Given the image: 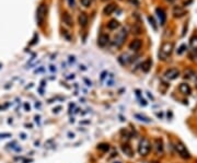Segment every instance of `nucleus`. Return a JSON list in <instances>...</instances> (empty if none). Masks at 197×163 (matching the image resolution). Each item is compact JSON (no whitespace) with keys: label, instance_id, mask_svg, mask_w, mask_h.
Listing matches in <instances>:
<instances>
[{"label":"nucleus","instance_id":"aec40b11","mask_svg":"<svg viewBox=\"0 0 197 163\" xmlns=\"http://www.w3.org/2000/svg\"><path fill=\"white\" fill-rule=\"evenodd\" d=\"M118 27H119V23H118V21H116V20H111L107 23V27L110 30H116Z\"/></svg>","mask_w":197,"mask_h":163},{"label":"nucleus","instance_id":"a878e982","mask_svg":"<svg viewBox=\"0 0 197 163\" xmlns=\"http://www.w3.org/2000/svg\"><path fill=\"white\" fill-rule=\"evenodd\" d=\"M148 20H149L150 24L152 25V27H153V30H157V25H156V22H154V19L152 17H149L148 18Z\"/></svg>","mask_w":197,"mask_h":163},{"label":"nucleus","instance_id":"6e6552de","mask_svg":"<svg viewBox=\"0 0 197 163\" xmlns=\"http://www.w3.org/2000/svg\"><path fill=\"white\" fill-rule=\"evenodd\" d=\"M141 46H142V43L140 40H134V41L129 44V49L132 52H138L140 48H141Z\"/></svg>","mask_w":197,"mask_h":163},{"label":"nucleus","instance_id":"39448f33","mask_svg":"<svg viewBox=\"0 0 197 163\" xmlns=\"http://www.w3.org/2000/svg\"><path fill=\"white\" fill-rule=\"evenodd\" d=\"M126 35H127V31H126V29L120 30V32H118V33L116 34L115 39H114V45H115L116 47H119V46L124 43V41H125Z\"/></svg>","mask_w":197,"mask_h":163},{"label":"nucleus","instance_id":"20e7f679","mask_svg":"<svg viewBox=\"0 0 197 163\" xmlns=\"http://www.w3.org/2000/svg\"><path fill=\"white\" fill-rule=\"evenodd\" d=\"M174 147H175L176 152H178V154L181 157V158H183V159H190L191 158V154H190V152H188V150L186 149V147L184 146L181 141L176 142Z\"/></svg>","mask_w":197,"mask_h":163},{"label":"nucleus","instance_id":"f03ea898","mask_svg":"<svg viewBox=\"0 0 197 163\" xmlns=\"http://www.w3.org/2000/svg\"><path fill=\"white\" fill-rule=\"evenodd\" d=\"M150 150H151V144L147 138H142L138 144V153L141 157H146L149 154Z\"/></svg>","mask_w":197,"mask_h":163},{"label":"nucleus","instance_id":"2f4dec72","mask_svg":"<svg viewBox=\"0 0 197 163\" xmlns=\"http://www.w3.org/2000/svg\"><path fill=\"white\" fill-rule=\"evenodd\" d=\"M140 104H141V105H144V106H146L147 105L146 100H144V98H140Z\"/></svg>","mask_w":197,"mask_h":163},{"label":"nucleus","instance_id":"cd10ccee","mask_svg":"<svg viewBox=\"0 0 197 163\" xmlns=\"http://www.w3.org/2000/svg\"><path fill=\"white\" fill-rule=\"evenodd\" d=\"M106 74H107V72H106V71H103V72H102V73H101V81H103V80L105 79Z\"/></svg>","mask_w":197,"mask_h":163},{"label":"nucleus","instance_id":"4be33fe9","mask_svg":"<svg viewBox=\"0 0 197 163\" xmlns=\"http://www.w3.org/2000/svg\"><path fill=\"white\" fill-rule=\"evenodd\" d=\"M135 117L137 118V119L141 120V122H145V123H150V122H151V120L147 117V116L141 115V114H135Z\"/></svg>","mask_w":197,"mask_h":163},{"label":"nucleus","instance_id":"a19ab883","mask_svg":"<svg viewBox=\"0 0 197 163\" xmlns=\"http://www.w3.org/2000/svg\"><path fill=\"white\" fill-rule=\"evenodd\" d=\"M68 135H69V138H73V136H75V135L71 134V132H69V134H68Z\"/></svg>","mask_w":197,"mask_h":163},{"label":"nucleus","instance_id":"9b49d317","mask_svg":"<svg viewBox=\"0 0 197 163\" xmlns=\"http://www.w3.org/2000/svg\"><path fill=\"white\" fill-rule=\"evenodd\" d=\"M78 21H79V24L81 27H86L88 24V15L84 13V12H81L78 17Z\"/></svg>","mask_w":197,"mask_h":163},{"label":"nucleus","instance_id":"f3484780","mask_svg":"<svg viewBox=\"0 0 197 163\" xmlns=\"http://www.w3.org/2000/svg\"><path fill=\"white\" fill-rule=\"evenodd\" d=\"M118 60H119V62L122 65H127V64H129V62L132 60V57H129L127 54H125V55L120 56V57L118 58Z\"/></svg>","mask_w":197,"mask_h":163},{"label":"nucleus","instance_id":"c9c22d12","mask_svg":"<svg viewBox=\"0 0 197 163\" xmlns=\"http://www.w3.org/2000/svg\"><path fill=\"white\" fill-rule=\"evenodd\" d=\"M147 95L149 96V98H151L152 101H153V100H154V98H153V96H152V95H151V94H150V93H149V92H147Z\"/></svg>","mask_w":197,"mask_h":163},{"label":"nucleus","instance_id":"c85d7f7f","mask_svg":"<svg viewBox=\"0 0 197 163\" xmlns=\"http://www.w3.org/2000/svg\"><path fill=\"white\" fill-rule=\"evenodd\" d=\"M8 137H11L10 134H0V138H8Z\"/></svg>","mask_w":197,"mask_h":163},{"label":"nucleus","instance_id":"0eeeda50","mask_svg":"<svg viewBox=\"0 0 197 163\" xmlns=\"http://www.w3.org/2000/svg\"><path fill=\"white\" fill-rule=\"evenodd\" d=\"M154 148H156V152L158 154L163 153V141H162L161 138L154 139Z\"/></svg>","mask_w":197,"mask_h":163},{"label":"nucleus","instance_id":"473e14b6","mask_svg":"<svg viewBox=\"0 0 197 163\" xmlns=\"http://www.w3.org/2000/svg\"><path fill=\"white\" fill-rule=\"evenodd\" d=\"M129 1H130V2H132V3H135V5H136V6L139 5V1H138V0H129Z\"/></svg>","mask_w":197,"mask_h":163},{"label":"nucleus","instance_id":"b1692460","mask_svg":"<svg viewBox=\"0 0 197 163\" xmlns=\"http://www.w3.org/2000/svg\"><path fill=\"white\" fill-rule=\"evenodd\" d=\"M80 2L83 7H90L92 3V0H80Z\"/></svg>","mask_w":197,"mask_h":163},{"label":"nucleus","instance_id":"423d86ee","mask_svg":"<svg viewBox=\"0 0 197 163\" xmlns=\"http://www.w3.org/2000/svg\"><path fill=\"white\" fill-rule=\"evenodd\" d=\"M178 76H180V71H178L176 68H171V69H168L164 72V78H166V80H169V81L175 80Z\"/></svg>","mask_w":197,"mask_h":163},{"label":"nucleus","instance_id":"79ce46f5","mask_svg":"<svg viewBox=\"0 0 197 163\" xmlns=\"http://www.w3.org/2000/svg\"><path fill=\"white\" fill-rule=\"evenodd\" d=\"M168 1H170V2H172V1H174V0H168Z\"/></svg>","mask_w":197,"mask_h":163},{"label":"nucleus","instance_id":"72a5a7b5","mask_svg":"<svg viewBox=\"0 0 197 163\" xmlns=\"http://www.w3.org/2000/svg\"><path fill=\"white\" fill-rule=\"evenodd\" d=\"M59 110H61V106H58V107H56V108H54V112H59Z\"/></svg>","mask_w":197,"mask_h":163},{"label":"nucleus","instance_id":"4c0bfd02","mask_svg":"<svg viewBox=\"0 0 197 163\" xmlns=\"http://www.w3.org/2000/svg\"><path fill=\"white\" fill-rule=\"evenodd\" d=\"M40 116H35V120H36V123H40Z\"/></svg>","mask_w":197,"mask_h":163},{"label":"nucleus","instance_id":"2eb2a0df","mask_svg":"<svg viewBox=\"0 0 197 163\" xmlns=\"http://www.w3.org/2000/svg\"><path fill=\"white\" fill-rule=\"evenodd\" d=\"M115 9H116V6L114 5V3H110V5H107L105 8H104L103 12H104V15H110L115 11Z\"/></svg>","mask_w":197,"mask_h":163},{"label":"nucleus","instance_id":"58836bf2","mask_svg":"<svg viewBox=\"0 0 197 163\" xmlns=\"http://www.w3.org/2000/svg\"><path fill=\"white\" fill-rule=\"evenodd\" d=\"M70 61H72V62H75V57H71V56H70Z\"/></svg>","mask_w":197,"mask_h":163},{"label":"nucleus","instance_id":"7ed1b4c3","mask_svg":"<svg viewBox=\"0 0 197 163\" xmlns=\"http://www.w3.org/2000/svg\"><path fill=\"white\" fill-rule=\"evenodd\" d=\"M46 13H47V7H46V5H44V3L40 5L37 10H36V21H37L40 27L43 25L44 21H45Z\"/></svg>","mask_w":197,"mask_h":163},{"label":"nucleus","instance_id":"a211bd4d","mask_svg":"<svg viewBox=\"0 0 197 163\" xmlns=\"http://www.w3.org/2000/svg\"><path fill=\"white\" fill-rule=\"evenodd\" d=\"M173 15H174V17H178V18H180V17H183V15H185V11H184V9L183 8H181V7H175L173 9Z\"/></svg>","mask_w":197,"mask_h":163},{"label":"nucleus","instance_id":"9d476101","mask_svg":"<svg viewBox=\"0 0 197 163\" xmlns=\"http://www.w3.org/2000/svg\"><path fill=\"white\" fill-rule=\"evenodd\" d=\"M108 43H110V37H108V35H106V34H102V35L98 37V44L101 46V47H105Z\"/></svg>","mask_w":197,"mask_h":163},{"label":"nucleus","instance_id":"dca6fc26","mask_svg":"<svg viewBox=\"0 0 197 163\" xmlns=\"http://www.w3.org/2000/svg\"><path fill=\"white\" fill-rule=\"evenodd\" d=\"M151 65H152L151 59H147V60H145V61L141 64V70H142L144 72H148V71L150 70V68H151Z\"/></svg>","mask_w":197,"mask_h":163},{"label":"nucleus","instance_id":"37998d69","mask_svg":"<svg viewBox=\"0 0 197 163\" xmlns=\"http://www.w3.org/2000/svg\"><path fill=\"white\" fill-rule=\"evenodd\" d=\"M115 163H120V162H115Z\"/></svg>","mask_w":197,"mask_h":163},{"label":"nucleus","instance_id":"ddd939ff","mask_svg":"<svg viewBox=\"0 0 197 163\" xmlns=\"http://www.w3.org/2000/svg\"><path fill=\"white\" fill-rule=\"evenodd\" d=\"M122 151L124 152L127 157H129V158H132V157L134 156V151H132V147L127 144H124L122 146Z\"/></svg>","mask_w":197,"mask_h":163},{"label":"nucleus","instance_id":"f704fd0d","mask_svg":"<svg viewBox=\"0 0 197 163\" xmlns=\"http://www.w3.org/2000/svg\"><path fill=\"white\" fill-rule=\"evenodd\" d=\"M35 107H36V108H40V107H41V103H40V102H36V103H35Z\"/></svg>","mask_w":197,"mask_h":163},{"label":"nucleus","instance_id":"5701e85b","mask_svg":"<svg viewBox=\"0 0 197 163\" xmlns=\"http://www.w3.org/2000/svg\"><path fill=\"white\" fill-rule=\"evenodd\" d=\"M186 49H187V46H186L185 44H182V45H181L180 47L178 48V51H176V53H178V55H182V54L185 53Z\"/></svg>","mask_w":197,"mask_h":163},{"label":"nucleus","instance_id":"c756f323","mask_svg":"<svg viewBox=\"0 0 197 163\" xmlns=\"http://www.w3.org/2000/svg\"><path fill=\"white\" fill-rule=\"evenodd\" d=\"M70 7H75V0H68Z\"/></svg>","mask_w":197,"mask_h":163},{"label":"nucleus","instance_id":"e433bc0d","mask_svg":"<svg viewBox=\"0 0 197 163\" xmlns=\"http://www.w3.org/2000/svg\"><path fill=\"white\" fill-rule=\"evenodd\" d=\"M49 69H51V71H52V72L56 71V68H54V66H51V68H49Z\"/></svg>","mask_w":197,"mask_h":163},{"label":"nucleus","instance_id":"7c9ffc66","mask_svg":"<svg viewBox=\"0 0 197 163\" xmlns=\"http://www.w3.org/2000/svg\"><path fill=\"white\" fill-rule=\"evenodd\" d=\"M83 80H84V82H86V83H87V86H92V82H91V81H89V80L87 79V78H84Z\"/></svg>","mask_w":197,"mask_h":163},{"label":"nucleus","instance_id":"f257e3e1","mask_svg":"<svg viewBox=\"0 0 197 163\" xmlns=\"http://www.w3.org/2000/svg\"><path fill=\"white\" fill-rule=\"evenodd\" d=\"M173 48H174L173 43H171V42L164 43L161 46V48H160V51H159V59L161 60L168 59V57H170L172 52H173Z\"/></svg>","mask_w":197,"mask_h":163},{"label":"nucleus","instance_id":"6ab92c4d","mask_svg":"<svg viewBox=\"0 0 197 163\" xmlns=\"http://www.w3.org/2000/svg\"><path fill=\"white\" fill-rule=\"evenodd\" d=\"M190 46L194 52H197V35H194L190 41Z\"/></svg>","mask_w":197,"mask_h":163},{"label":"nucleus","instance_id":"4468645a","mask_svg":"<svg viewBox=\"0 0 197 163\" xmlns=\"http://www.w3.org/2000/svg\"><path fill=\"white\" fill-rule=\"evenodd\" d=\"M63 21H64V23L67 25V27H72V24H73V21H72L71 15H70L68 12H65V13H64Z\"/></svg>","mask_w":197,"mask_h":163},{"label":"nucleus","instance_id":"1a4fd4ad","mask_svg":"<svg viewBox=\"0 0 197 163\" xmlns=\"http://www.w3.org/2000/svg\"><path fill=\"white\" fill-rule=\"evenodd\" d=\"M156 12H157V15H158L159 20H160V24H161V25H163V24L166 23V12H164V10L161 9V8H157Z\"/></svg>","mask_w":197,"mask_h":163},{"label":"nucleus","instance_id":"f8f14e48","mask_svg":"<svg viewBox=\"0 0 197 163\" xmlns=\"http://www.w3.org/2000/svg\"><path fill=\"white\" fill-rule=\"evenodd\" d=\"M178 89H180V92L184 95H190L191 94V86H188L187 83H181L180 86H178Z\"/></svg>","mask_w":197,"mask_h":163},{"label":"nucleus","instance_id":"ea45409f","mask_svg":"<svg viewBox=\"0 0 197 163\" xmlns=\"http://www.w3.org/2000/svg\"><path fill=\"white\" fill-rule=\"evenodd\" d=\"M195 86H196V89H197V76L195 77Z\"/></svg>","mask_w":197,"mask_h":163},{"label":"nucleus","instance_id":"bb28decb","mask_svg":"<svg viewBox=\"0 0 197 163\" xmlns=\"http://www.w3.org/2000/svg\"><path fill=\"white\" fill-rule=\"evenodd\" d=\"M24 108H25V111H27V112H29V111L31 110V106H30L29 103H24Z\"/></svg>","mask_w":197,"mask_h":163},{"label":"nucleus","instance_id":"393cba45","mask_svg":"<svg viewBox=\"0 0 197 163\" xmlns=\"http://www.w3.org/2000/svg\"><path fill=\"white\" fill-rule=\"evenodd\" d=\"M192 76H194V73H193V71H191V70H187V71H185V73H184V78H185V79H190V78H192Z\"/></svg>","mask_w":197,"mask_h":163},{"label":"nucleus","instance_id":"412c9836","mask_svg":"<svg viewBox=\"0 0 197 163\" xmlns=\"http://www.w3.org/2000/svg\"><path fill=\"white\" fill-rule=\"evenodd\" d=\"M98 149L102 152H107L110 150V146L107 144H98Z\"/></svg>","mask_w":197,"mask_h":163}]
</instances>
